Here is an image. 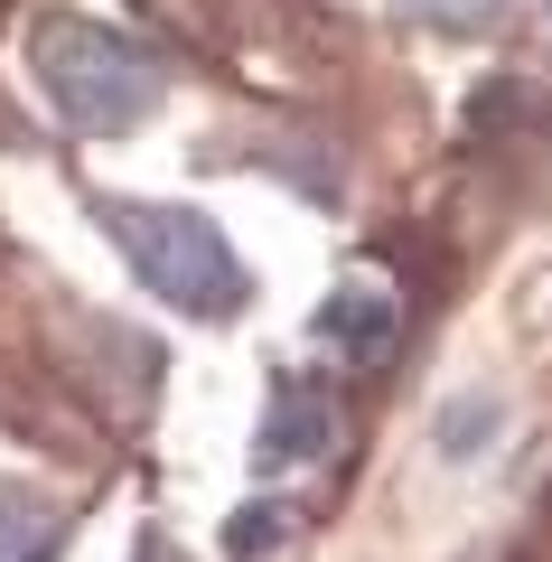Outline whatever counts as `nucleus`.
<instances>
[{
  "instance_id": "nucleus-2",
  "label": "nucleus",
  "mask_w": 552,
  "mask_h": 562,
  "mask_svg": "<svg viewBox=\"0 0 552 562\" xmlns=\"http://www.w3.org/2000/svg\"><path fill=\"white\" fill-rule=\"evenodd\" d=\"M103 235L122 244V262H132L169 310H188V319H225V310H244V262H235V244L216 235V216L113 198V206H103Z\"/></svg>"
},
{
  "instance_id": "nucleus-1",
  "label": "nucleus",
  "mask_w": 552,
  "mask_h": 562,
  "mask_svg": "<svg viewBox=\"0 0 552 562\" xmlns=\"http://www.w3.org/2000/svg\"><path fill=\"white\" fill-rule=\"evenodd\" d=\"M29 66H38V85H47L66 132L113 140V132H140L159 113V66L132 38H113L103 20H47L29 38Z\"/></svg>"
},
{
  "instance_id": "nucleus-4",
  "label": "nucleus",
  "mask_w": 552,
  "mask_h": 562,
  "mask_svg": "<svg viewBox=\"0 0 552 562\" xmlns=\"http://www.w3.org/2000/svg\"><path fill=\"white\" fill-rule=\"evenodd\" d=\"M318 338L328 347H347L356 366H375V357H394V291L384 281H347L328 310H318Z\"/></svg>"
},
{
  "instance_id": "nucleus-3",
  "label": "nucleus",
  "mask_w": 552,
  "mask_h": 562,
  "mask_svg": "<svg viewBox=\"0 0 552 562\" xmlns=\"http://www.w3.org/2000/svg\"><path fill=\"white\" fill-rule=\"evenodd\" d=\"M328 441H337L328 394H318V384H281V394H272V413H262L254 460H262V469H291V460H318Z\"/></svg>"
},
{
  "instance_id": "nucleus-7",
  "label": "nucleus",
  "mask_w": 552,
  "mask_h": 562,
  "mask_svg": "<svg viewBox=\"0 0 552 562\" xmlns=\"http://www.w3.org/2000/svg\"><path fill=\"white\" fill-rule=\"evenodd\" d=\"M281 535H291V516H281V506H244V516L225 525V553H235V562H262Z\"/></svg>"
},
{
  "instance_id": "nucleus-9",
  "label": "nucleus",
  "mask_w": 552,
  "mask_h": 562,
  "mask_svg": "<svg viewBox=\"0 0 552 562\" xmlns=\"http://www.w3.org/2000/svg\"><path fill=\"white\" fill-rule=\"evenodd\" d=\"M140 562H178V553H169V543H159V535H140Z\"/></svg>"
},
{
  "instance_id": "nucleus-8",
  "label": "nucleus",
  "mask_w": 552,
  "mask_h": 562,
  "mask_svg": "<svg viewBox=\"0 0 552 562\" xmlns=\"http://www.w3.org/2000/svg\"><path fill=\"white\" fill-rule=\"evenodd\" d=\"M487 422H496V403H469V413L440 422V441H450V450H477V441H487Z\"/></svg>"
},
{
  "instance_id": "nucleus-10",
  "label": "nucleus",
  "mask_w": 552,
  "mask_h": 562,
  "mask_svg": "<svg viewBox=\"0 0 552 562\" xmlns=\"http://www.w3.org/2000/svg\"><path fill=\"white\" fill-rule=\"evenodd\" d=\"M543 20H552V0H543Z\"/></svg>"
},
{
  "instance_id": "nucleus-5",
  "label": "nucleus",
  "mask_w": 552,
  "mask_h": 562,
  "mask_svg": "<svg viewBox=\"0 0 552 562\" xmlns=\"http://www.w3.org/2000/svg\"><path fill=\"white\" fill-rule=\"evenodd\" d=\"M57 543H66V525L47 516L29 487L0 479V562H57Z\"/></svg>"
},
{
  "instance_id": "nucleus-6",
  "label": "nucleus",
  "mask_w": 552,
  "mask_h": 562,
  "mask_svg": "<svg viewBox=\"0 0 552 562\" xmlns=\"http://www.w3.org/2000/svg\"><path fill=\"white\" fill-rule=\"evenodd\" d=\"M394 10L421 29H450V38H487V29L515 20V0H394Z\"/></svg>"
}]
</instances>
